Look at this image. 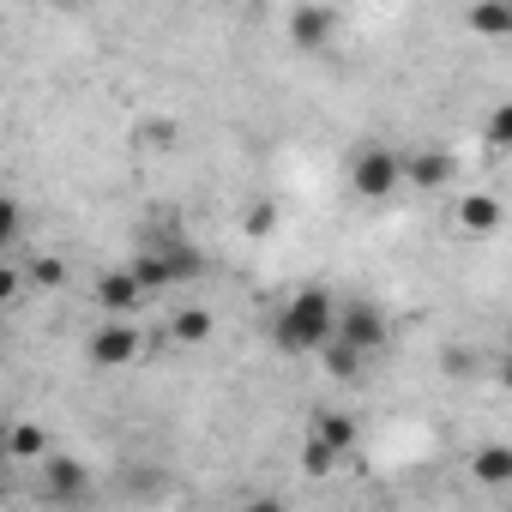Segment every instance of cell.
Segmentation results:
<instances>
[{
    "label": "cell",
    "instance_id": "obj_1",
    "mask_svg": "<svg viewBox=\"0 0 512 512\" xmlns=\"http://www.w3.org/2000/svg\"><path fill=\"white\" fill-rule=\"evenodd\" d=\"M332 326H338V296H332L326 284H302V290L278 308L272 344H278L284 356H320V350L332 344Z\"/></svg>",
    "mask_w": 512,
    "mask_h": 512
},
{
    "label": "cell",
    "instance_id": "obj_2",
    "mask_svg": "<svg viewBox=\"0 0 512 512\" xmlns=\"http://www.w3.org/2000/svg\"><path fill=\"white\" fill-rule=\"evenodd\" d=\"M127 278L139 284V296H163V290H181L193 278H205V253L175 229V235H151L139 241V253L127 260Z\"/></svg>",
    "mask_w": 512,
    "mask_h": 512
},
{
    "label": "cell",
    "instance_id": "obj_3",
    "mask_svg": "<svg viewBox=\"0 0 512 512\" xmlns=\"http://www.w3.org/2000/svg\"><path fill=\"white\" fill-rule=\"evenodd\" d=\"M332 338H338V344H350L356 356H374V350L392 338V326H386L380 302H368V296H350V302H338V326H332Z\"/></svg>",
    "mask_w": 512,
    "mask_h": 512
},
{
    "label": "cell",
    "instance_id": "obj_4",
    "mask_svg": "<svg viewBox=\"0 0 512 512\" xmlns=\"http://www.w3.org/2000/svg\"><path fill=\"white\" fill-rule=\"evenodd\" d=\"M404 181H398V151L392 145H362L356 151V163H350V193H362V199H392Z\"/></svg>",
    "mask_w": 512,
    "mask_h": 512
},
{
    "label": "cell",
    "instance_id": "obj_5",
    "mask_svg": "<svg viewBox=\"0 0 512 512\" xmlns=\"http://www.w3.org/2000/svg\"><path fill=\"white\" fill-rule=\"evenodd\" d=\"M452 175H458V163H452V151H440V145L398 151V181H410L416 193H440Z\"/></svg>",
    "mask_w": 512,
    "mask_h": 512
},
{
    "label": "cell",
    "instance_id": "obj_6",
    "mask_svg": "<svg viewBox=\"0 0 512 512\" xmlns=\"http://www.w3.org/2000/svg\"><path fill=\"white\" fill-rule=\"evenodd\" d=\"M85 356H91L97 368H127V362L139 356V326H133V320H103V326L85 338Z\"/></svg>",
    "mask_w": 512,
    "mask_h": 512
},
{
    "label": "cell",
    "instance_id": "obj_7",
    "mask_svg": "<svg viewBox=\"0 0 512 512\" xmlns=\"http://www.w3.org/2000/svg\"><path fill=\"white\" fill-rule=\"evenodd\" d=\"M145 296H139V284L127 278V266H115V272H103L97 278V308L109 314V320H133V308H139Z\"/></svg>",
    "mask_w": 512,
    "mask_h": 512
},
{
    "label": "cell",
    "instance_id": "obj_8",
    "mask_svg": "<svg viewBox=\"0 0 512 512\" xmlns=\"http://www.w3.org/2000/svg\"><path fill=\"white\" fill-rule=\"evenodd\" d=\"M308 440H320L326 452H356V440H362V428H356V416H344V410H314V422H308Z\"/></svg>",
    "mask_w": 512,
    "mask_h": 512
},
{
    "label": "cell",
    "instance_id": "obj_9",
    "mask_svg": "<svg viewBox=\"0 0 512 512\" xmlns=\"http://www.w3.org/2000/svg\"><path fill=\"white\" fill-rule=\"evenodd\" d=\"M332 31H338V13L332 7H296L290 13V43L296 49H326Z\"/></svg>",
    "mask_w": 512,
    "mask_h": 512
},
{
    "label": "cell",
    "instance_id": "obj_10",
    "mask_svg": "<svg viewBox=\"0 0 512 512\" xmlns=\"http://www.w3.org/2000/svg\"><path fill=\"white\" fill-rule=\"evenodd\" d=\"M43 482H49L55 500H79L85 482H91V470H85L79 458H49V464H43Z\"/></svg>",
    "mask_w": 512,
    "mask_h": 512
},
{
    "label": "cell",
    "instance_id": "obj_11",
    "mask_svg": "<svg viewBox=\"0 0 512 512\" xmlns=\"http://www.w3.org/2000/svg\"><path fill=\"white\" fill-rule=\"evenodd\" d=\"M458 223H464L470 235H488V229H500V199H494V193H464V205H458Z\"/></svg>",
    "mask_w": 512,
    "mask_h": 512
},
{
    "label": "cell",
    "instance_id": "obj_12",
    "mask_svg": "<svg viewBox=\"0 0 512 512\" xmlns=\"http://www.w3.org/2000/svg\"><path fill=\"white\" fill-rule=\"evenodd\" d=\"M470 476H476L482 488H506V482H512V452H506V446H482V452L470 458Z\"/></svg>",
    "mask_w": 512,
    "mask_h": 512
},
{
    "label": "cell",
    "instance_id": "obj_13",
    "mask_svg": "<svg viewBox=\"0 0 512 512\" xmlns=\"http://www.w3.org/2000/svg\"><path fill=\"white\" fill-rule=\"evenodd\" d=\"M169 338L175 344H205L211 338V314L205 308H175L169 314Z\"/></svg>",
    "mask_w": 512,
    "mask_h": 512
},
{
    "label": "cell",
    "instance_id": "obj_14",
    "mask_svg": "<svg viewBox=\"0 0 512 512\" xmlns=\"http://www.w3.org/2000/svg\"><path fill=\"white\" fill-rule=\"evenodd\" d=\"M464 25L476 37H512V7H476V13H464Z\"/></svg>",
    "mask_w": 512,
    "mask_h": 512
},
{
    "label": "cell",
    "instance_id": "obj_15",
    "mask_svg": "<svg viewBox=\"0 0 512 512\" xmlns=\"http://www.w3.org/2000/svg\"><path fill=\"white\" fill-rule=\"evenodd\" d=\"M320 362H326V374H338V380H356V374L368 368V356H356V350H350V344H338V338L320 350Z\"/></svg>",
    "mask_w": 512,
    "mask_h": 512
},
{
    "label": "cell",
    "instance_id": "obj_16",
    "mask_svg": "<svg viewBox=\"0 0 512 512\" xmlns=\"http://www.w3.org/2000/svg\"><path fill=\"white\" fill-rule=\"evenodd\" d=\"M7 452L13 458H43L49 452V434L37 422H19V428H7Z\"/></svg>",
    "mask_w": 512,
    "mask_h": 512
},
{
    "label": "cell",
    "instance_id": "obj_17",
    "mask_svg": "<svg viewBox=\"0 0 512 512\" xmlns=\"http://www.w3.org/2000/svg\"><path fill=\"white\" fill-rule=\"evenodd\" d=\"M19 235H25V205L13 193H0V253H7Z\"/></svg>",
    "mask_w": 512,
    "mask_h": 512
},
{
    "label": "cell",
    "instance_id": "obj_18",
    "mask_svg": "<svg viewBox=\"0 0 512 512\" xmlns=\"http://www.w3.org/2000/svg\"><path fill=\"white\" fill-rule=\"evenodd\" d=\"M506 139H512V103H500L488 115V151H506Z\"/></svg>",
    "mask_w": 512,
    "mask_h": 512
},
{
    "label": "cell",
    "instance_id": "obj_19",
    "mask_svg": "<svg viewBox=\"0 0 512 512\" xmlns=\"http://www.w3.org/2000/svg\"><path fill=\"white\" fill-rule=\"evenodd\" d=\"M61 278H67V272H61V260H31V272H25V284H31V290H55Z\"/></svg>",
    "mask_w": 512,
    "mask_h": 512
},
{
    "label": "cell",
    "instance_id": "obj_20",
    "mask_svg": "<svg viewBox=\"0 0 512 512\" xmlns=\"http://www.w3.org/2000/svg\"><path fill=\"white\" fill-rule=\"evenodd\" d=\"M332 464H338V452H326L320 440H308V446H302V470H308V476H326Z\"/></svg>",
    "mask_w": 512,
    "mask_h": 512
},
{
    "label": "cell",
    "instance_id": "obj_21",
    "mask_svg": "<svg viewBox=\"0 0 512 512\" xmlns=\"http://www.w3.org/2000/svg\"><path fill=\"white\" fill-rule=\"evenodd\" d=\"M272 229H278V205H272V199H260V205L247 211V235H272Z\"/></svg>",
    "mask_w": 512,
    "mask_h": 512
},
{
    "label": "cell",
    "instance_id": "obj_22",
    "mask_svg": "<svg viewBox=\"0 0 512 512\" xmlns=\"http://www.w3.org/2000/svg\"><path fill=\"white\" fill-rule=\"evenodd\" d=\"M25 290V272H13V266H0V308H7L13 296Z\"/></svg>",
    "mask_w": 512,
    "mask_h": 512
},
{
    "label": "cell",
    "instance_id": "obj_23",
    "mask_svg": "<svg viewBox=\"0 0 512 512\" xmlns=\"http://www.w3.org/2000/svg\"><path fill=\"white\" fill-rule=\"evenodd\" d=\"M241 512H290V506H284V500H278V494H253V500H247V506H241Z\"/></svg>",
    "mask_w": 512,
    "mask_h": 512
},
{
    "label": "cell",
    "instance_id": "obj_24",
    "mask_svg": "<svg viewBox=\"0 0 512 512\" xmlns=\"http://www.w3.org/2000/svg\"><path fill=\"white\" fill-rule=\"evenodd\" d=\"M0 452H7V428H0Z\"/></svg>",
    "mask_w": 512,
    "mask_h": 512
}]
</instances>
